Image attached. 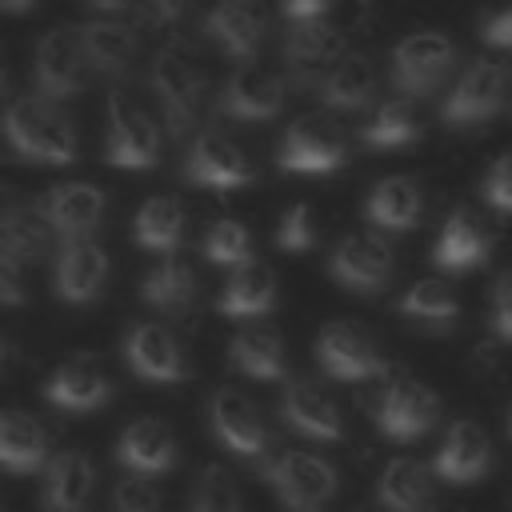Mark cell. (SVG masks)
Returning <instances> with one entry per match:
<instances>
[{
  "instance_id": "obj_1",
  "label": "cell",
  "mask_w": 512,
  "mask_h": 512,
  "mask_svg": "<svg viewBox=\"0 0 512 512\" xmlns=\"http://www.w3.org/2000/svg\"><path fill=\"white\" fill-rule=\"evenodd\" d=\"M4 144L28 164H72L76 160V128L56 100L16 96L0 112Z\"/></svg>"
},
{
  "instance_id": "obj_2",
  "label": "cell",
  "mask_w": 512,
  "mask_h": 512,
  "mask_svg": "<svg viewBox=\"0 0 512 512\" xmlns=\"http://www.w3.org/2000/svg\"><path fill=\"white\" fill-rule=\"evenodd\" d=\"M152 96L164 112V128L172 136L188 132L204 108V68L200 60L184 48V44H168L152 56V72H148Z\"/></svg>"
},
{
  "instance_id": "obj_3",
  "label": "cell",
  "mask_w": 512,
  "mask_h": 512,
  "mask_svg": "<svg viewBox=\"0 0 512 512\" xmlns=\"http://www.w3.org/2000/svg\"><path fill=\"white\" fill-rule=\"evenodd\" d=\"M160 148L164 140L152 112L128 92H112L104 108V160L124 172H144L156 168Z\"/></svg>"
},
{
  "instance_id": "obj_4",
  "label": "cell",
  "mask_w": 512,
  "mask_h": 512,
  "mask_svg": "<svg viewBox=\"0 0 512 512\" xmlns=\"http://www.w3.org/2000/svg\"><path fill=\"white\" fill-rule=\"evenodd\" d=\"M456 68V44L448 32H436V28H424V32H412L404 36L396 48H392V88L408 100H428L432 92H440V84L452 76Z\"/></svg>"
},
{
  "instance_id": "obj_5",
  "label": "cell",
  "mask_w": 512,
  "mask_h": 512,
  "mask_svg": "<svg viewBox=\"0 0 512 512\" xmlns=\"http://www.w3.org/2000/svg\"><path fill=\"white\" fill-rule=\"evenodd\" d=\"M508 84H512V68L504 60H492V56H476L460 76L456 84L448 88V96L440 100V120L448 128H476L484 120H492L508 96Z\"/></svg>"
},
{
  "instance_id": "obj_6",
  "label": "cell",
  "mask_w": 512,
  "mask_h": 512,
  "mask_svg": "<svg viewBox=\"0 0 512 512\" xmlns=\"http://www.w3.org/2000/svg\"><path fill=\"white\" fill-rule=\"evenodd\" d=\"M264 480L268 488L276 492V500L288 508V512H324V504L336 496L340 488V476L336 468L316 456V452H280L268 468H264Z\"/></svg>"
},
{
  "instance_id": "obj_7",
  "label": "cell",
  "mask_w": 512,
  "mask_h": 512,
  "mask_svg": "<svg viewBox=\"0 0 512 512\" xmlns=\"http://www.w3.org/2000/svg\"><path fill=\"white\" fill-rule=\"evenodd\" d=\"M84 84H88V56H84L80 32H72V28L44 32L32 48V88H36V96L68 104L84 92Z\"/></svg>"
},
{
  "instance_id": "obj_8",
  "label": "cell",
  "mask_w": 512,
  "mask_h": 512,
  "mask_svg": "<svg viewBox=\"0 0 512 512\" xmlns=\"http://www.w3.org/2000/svg\"><path fill=\"white\" fill-rule=\"evenodd\" d=\"M344 160H348V144L340 128L320 112L292 120L276 148V164L292 176H328L344 168Z\"/></svg>"
},
{
  "instance_id": "obj_9",
  "label": "cell",
  "mask_w": 512,
  "mask_h": 512,
  "mask_svg": "<svg viewBox=\"0 0 512 512\" xmlns=\"http://www.w3.org/2000/svg\"><path fill=\"white\" fill-rule=\"evenodd\" d=\"M316 360L340 384H360V380H376V376L388 372V360H384L380 344L352 320H328L320 328Z\"/></svg>"
},
{
  "instance_id": "obj_10",
  "label": "cell",
  "mask_w": 512,
  "mask_h": 512,
  "mask_svg": "<svg viewBox=\"0 0 512 512\" xmlns=\"http://www.w3.org/2000/svg\"><path fill=\"white\" fill-rule=\"evenodd\" d=\"M208 424H212V436L232 456H240V460H260L272 448V432H268L264 412L256 408L252 396H244L232 384H224V388L212 392V400H208Z\"/></svg>"
},
{
  "instance_id": "obj_11",
  "label": "cell",
  "mask_w": 512,
  "mask_h": 512,
  "mask_svg": "<svg viewBox=\"0 0 512 512\" xmlns=\"http://www.w3.org/2000/svg\"><path fill=\"white\" fill-rule=\"evenodd\" d=\"M328 276L356 296H376L392 280V248L376 228L348 232L328 256Z\"/></svg>"
},
{
  "instance_id": "obj_12",
  "label": "cell",
  "mask_w": 512,
  "mask_h": 512,
  "mask_svg": "<svg viewBox=\"0 0 512 512\" xmlns=\"http://www.w3.org/2000/svg\"><path fill=\"white\" fill-rule=\"evenodd\" d=\"M120 356L128 372L144 384H180L188 376L184 344L160 320H136L120 340Z\"/></svg>"
},
{
  "instance_id": "obj_13",
  "label": "cell",
  "mask_w": 512,
  "mask_h": 512,
  "mask_svg": "<svg viewBox=\"0 0 512 512\" xmlns=\"http://www.w3.org/2000/svg\"><path fill=\"white\" fill-rule=\"evenodd\" d=\"M252 160L248 152L228 140L224 132L216 128H204L196 132V140L188 144L184 152V180L196 184V188H208V192H236L244 184H252Z\"/></svg>"
},
{
  "instance_id": "obj_14",
  "label": "cell",
  "mask_w": 512,
  "mask_h": 512,
  "mask_svg": "<svg viewBox=\"0 0 512 512\" xmlns=\"http://www.w3.org/2000/svg\"><path fill=\"white\" fill-rule=\"evenodd\" d=\"M108 284V252L96 236H64L52 256V288L64 304H92Z\"/></svg>"
},
{
  "instance_id": "obj_15",
  "label": "cell",
  "mask_w": 512,
  "mask_h": 512,
  "mask_svg": "<svg viewBox=\"0 0 512 512\" xmlns=\"http://www.w3.org/2000/svg\"><path fill=\"white\" fill-rule=\"evenodd\" d=\"M372 420L388 440L408 444V440H420V436L432 432V424L440 420V400L420 380L400 376V380L384 384V392L372 408Z\"/></svg>"
},
{
  "instance_id": "obj_16",
  "label": "cell",
  "mask_w": 512,
  "mask_h": 512,
  "mask_svg": "<svg viewBox=\"0 0 512 512\" xmlns=\"http://www.w3.org/2000/svg\"><path fill=\"white\" fill-rule=\"evenodd\" d=\"M44 400L60 412H72V416H84V412H100L108 400H112V380L104 372V364L88 352H76V356H64L48 380H44Z\"/></svg>"
},
{
  "instance_id": "obj_17",
  "label": "cell",
  "mask_w": 512,
  "mask_h": 512,
  "mask_svg": "<svg viewBox=\"0 0 512 512\" xmlns=\"http://www.w3.org/2000/svg\"><path fill=\"white\" fill-rule=\"evenodd\" d=\"M280 108H284V76L256 60L236 64L220 88V112L232 120L264 124V120L280 116Z\"/></svg>"
},
{
  "instance_id": "obj_18",
  "label": "cell",
  "mask_w": 512,
  "mask_h": 512,
  "mask_svg": "<svg viewBox=\"0 0 512 512\" xmlns=\"http://www.w3.org/2000/svg\"><path fill=\"white\" fill-rule=\"evenodd\" d=\"M492 468V440L484 432V424H476L472 416H460L448 424V432L440 436V448L432 456V472L444 484H476L484 480Z\"/></svg>"
},
{
  "instance_id": "obj_19",
  "label": "cell",
  "mask_w": 512,
  "mask_h": 512,
  "mask_svg": "<svg viewBox=\"0 0 512 512\" xmlns=\"http://www.w3.org/2000/svg\"><path fill=\"white\" fill-rule=\"evenodd\" d=\"M116 460L124 472H136V476H164L176 468L180 448H176V436L164 420L136 416L116 436Z\"/></svg>"
},
{
  "instance_id": "obj_20",
  "label": "cell",
  "mask_w": 512,
  "mask_h": 512,
  "mask_svg": "<svg viewBox=\"0 0 512 512\" xmlns=\"http://www.w3.org/2000/svg\"><path fill=\"white\" fill-rule=\"evenodd\" d=\"M488 256H492V232H488V224L476 212H468V208H452L448 220L436 232L432 264L440 272L460 276V272H476L480 264H488Z\"/></svg>"
},
{
  "instance_id": "obj_21",
  "label": "cell",
  "mask_w": 512,
  "mask_h": 512,
  "mask_svg": "<svg viewBox=\"0 0 512 512\" xmlns=\"http://www.w3.org/2000/svg\"><path fill=\"white\" fill-rule=\"evenodd\" d=\"M40 212H44L56 240L96 236V228L104 220V192L88 180H68V184H56L40 196Z\"/></svg>"
},
{
  "instance_id": "obj_22",
  "label": "cell",
  "mask_w": 512,
  "mask_h": 512,
  "mask_svg": "<svg viewBox=\"0 0 512 512\" xmlns=\"http://www.w3.org/2000/svg\"><path fill=\"white\" fill-rule=\"evenodd\" d=\"M204 36L236 64L256 60L264 48V16L252 0H220L204 16Z\"/></svg>"
},
{
  "instance_id": "obj_23",
  "label": "cell",
  "mask_w": 512,
  "mask_h": 512,
  "mask_svg": "<svg viewBox=\"0 0 512 512\" xmlns=\"http://www.w3.org/2000/svg\"><path fill=\"white\" fill-rule=\"evenodd\" d=\"M280 416L292 432H300L308 440H340L344 436V420H340L336 400L312 380H284Z\"/></svg>"
},
{
  "instance_id": "obj_24",
  "label": "cell",
  "mask_w": 512,
  "mask_h": 512,
  "mask_svg": "<svg viewBox=\"0 0 512 512\" xmlns=\"http://www.w3.org/2000/svg\"><path fill=\"white\" fill-rule=\"evenodd\" d=\"M92 492H96V468L84 452L64 448V452L48 456L44 484H40L44 512H88Z\"/></svg>"
},
{
  "instance_id": "obj_25",
  "label": "cell",
  "mask_w": 512,
  "mask_h": 512,
  "mask_svg": "<svg viewBox=\"0 0 512 512\" xmlns=\"http://www.w3.org/2000/svg\"><path fill=\"white\" fill-rule=\"evenodd\" d=\"M336 52H340V32L328 24V16L288 24V36H284V68H288V76L296 84H320V76L336 60Z\"/></svg>"
},
{
  "instance_id": "obj_26",
  "label": "cell",
  "mask_w": 512,
  "mask_h": 512,
  "mask_svg": "<svg viewBox=\"0 0 512 512\" xmlns=\"http://www.w3.org/2000/svg\"><path fill=\"white\" fill-rule=\"evenodd\" d=\"M376 500L384 512H436V472L412 456L384 464L376 480Z\"/></svg>"
},
{
  "instance_id": "obj_27",
  "label": "cell",
  "mask_w": 512,
  "mask_h": 512,
  "mask_svg": "<svg viewBox=\"0 0 512 512\" xmlns=\"http://www.w3.org/2000/svg\"><path fill=\"white\" fill-rule=\"evenodd\" d=\"M80 44H84V56H88V68L100 72V76H128L132 72V60H136V32L132 24H124L120 16H92L84 28H80Z\"/></svg>"
},
{
  "instance_id": "obj_28",
  "label": "cell",
  "mask_w": 512,
  "mask_h": 512,
  "mask_svg": "<svg viewBox=\"0 0 512 512\" xmlns=\"http://www.w3.org/2000/svg\"><path fill=\"white\" fill-rule=\"evenodd\" d=\"M316 96L328 112H364L376 104V72L360 52L336 56L320 76Z\"/></svg>"
},
{
  "instance_id": "obj_29",
  "label": "cell",
  "mask_w": 512,
  "mask_h": 512,
  "mask_svg": "<svg viewBox=\"0 0 512 512\" xmlns=\"http://www.w3.org/2000/svg\"><path fill=\"white\" fill-rule=\"evenodd\" d=\"M424 216V192L412 176H384L364 200V220L376 232H412Z\"/></svg>"
},
{
  "instance_id": "obj_30",
  "label": "cell",
  "mask_w": 512,
  "mask_h": 512,
  "mask_svg": "<svg viewBox=\"0 0 512 512\" xmlns=\"http://www.w3.org/2000/svg\"><path fill=\"white\" fill-rule=\"evenodd\" d=\"M272 308H276V276L256 260L244 268H232L216 296V312L228 320H260Z\"/></svg>"
},
{
  "instance_id": "obj_31",
  "label": "cell",
  "mask_w": 512,
  "mask_h": 512,
  "mask_svg": "<svg viewBox=\"0 0 512 512\" xmlns=\"http://www.w3.org/2000/svg\"><path fill=\"white\" fill-rule=\"evenodd\" d=\"M228 364L236 372H244L248 380H284L288 376L284 340L264 324H244L228 340Z\"/></svg>"
},
{
  "instance_id": "obj_32",
  "label": "cell",
  "mask_w": 512,
  "mask_h": 512,
  "mask_svg": "<svg viewBox=\"0 0 512 512\" xmlns=\"http://www.w3.org/2000/svg\"><path fill=\"white\" fill-rule=\"evenodd\" d=\"M48 464V432L28 412H0V472L32 476Z\"/></svg>"
},
{
  "instance_id": "obj_33",
  "label": "cell",
  "mask_w": 512,
  "mask_h": 512,
  "mask_svg": "<svg viewBox=\"0 0 512 512\" xmlns=\"http://www.w3.org/2000/svg\"><path fill=\"white\" fill-rule=\"evenodd\" d=\"M132 240L148 256H172L184 240V208L176 196H148L132 216Z\"/></svg>"
},
{
  "instance_id": "obj_34",
  "label": "cell",
  "mask_w": 512,
  "mask_h": 512,
  "mask_svg": "<svg viewBox=\"0 0 512 512\" xmlns=\"http://www.w3.org/2000/svg\"><path fill=\"white\" fill-rule=\"evenodd\" d=\"M360 140L376 152H396V148H408L420 140V116H416V100L408 96H384L372 104L364 128H360Z\"/></svg>"
},
{
  "instance_id": "obj_35",
  "label": "cell",
  "mask_w": 512,
  "mask_h": 512,
  "mask_svg": "<svg viewBox=\"0 0 512 512\" xmlns=\"http://www.w3.org/2000/svg\"><path fill=\"white\" fill-rule=\"evenodd\" d=\"M140 300L156 312H188L196 300V272L180 256H160L140 280Z\"/></svg>"
},
{
  "instance_id": "obj_36",
  "label": "cell",
  "mask_w": 512,
  "mask_h": 512,
  "mask_svg": "<svg viewBox=\"0 0 512 512\" xmlns=\"http://www.w3.org/2000/svg\"><path fill=\"white\" fill-rule=\"evenodd\" d=\"M52 240H56V236H52V228H48L40 204H8V208L0 212V248H4L8 256H16L20 264L40 260Z\"/></svg>"
},
{
  "instance_id": "obj_37",
  "label": "cell",
  "mask_w": 512,
  "mask_h": 512,
  "mask_svg": "<svg viewBox=\"0 0 512 512\" xmlns=\"http://www.w3.org/2000/svg\"><path fill=\"white\" fill-rule=\"evenodd\" d=\"M396 312L412 324H432V328H448L456 316H460V296L448 280L440 276H424L416 280L400 300H396Z\"/></svg>"
},
{
  "instance_id": "obj_38",
  "label": "cell",
  "mask_w": 512,
  "mask_h": 512,
  "mask_svg": "<svg viewBox=\"0 0 512 512\" xmlns=\"http://www.w3.org/2000/svg\"><path fill=\"white\" fill-rule=\"evenodd\" d=\"M200 252H204V260H208L212 268H224V272L244 268V264L256 260V252H252V232H248L240 220H216V224L204 232Z\"/></svg>"
},
{
  "instance_id": "obj_39",
  "label": "cell",
  "mask_w": 512,
  "mask_h": 512,
  "mask_svg": "<svg viewBox=\"0 0 512 512\" xmlns=\"http://www.w3.org/2000/svg\"><path fill=\"white\" fill-rule=\"evenodd\" d=\"M188 512H244L240 488L220 468H204L188 492Z\"/></svg>"
},
{
  "instance_id": "obj_40",
  "label": "cell",
  "mask_w": 512,
  "mask_h": 512,
  "mask_svg": "<svg viewBox=\"0 0 512 512\" xmlns=\"http://www.w3.org/2000/svg\"><path fill=\"white\" fill-rule=\"evenodd\" d=\"M276 248L292 252V256L316 248V212H312V204L296 200L292 208H284V216L276 224Z\"/></svg>"
},
{
  "instance_id": "obj_41",
  "label": "cell",
  "mask_w": 512,
  "mask_h": 512,
  "mask_svg": "<svg viewBox=\"0 0 512 512\" xmlns=\"http://www.w3.org/2000/svg\"><path fill=\"white\" fill-rule=\"evenodd\" d=\"M112 512H164V500L152 476L124 472V480L112 488Z\"/></svg>"
},
{
  "instance_id": "obj_42",
  "label": "cell",
  "mask_w": 512,
  "mask_h": 512,
  "mask_svg": "<svg viewBox=\"0 0 512 512\" xmlns=\"http://www.w3.org/2000/svg\"><path fill=\"white\" fill-rule=\"evenodd\" d=\"M480 196H484L488 208L512 216V152H504L488 164V172L480 180Z\"/></svg>"
},
{
  "instance_id": "obj_43",
  "label": "cell",
  "mask_w": 512,
  "mask_h": 512,
  "mask_svg": "<svg viewBox=\"0 0 512 512\" xmlns=\"http://www.w3.org/2000/svg\"><path fill=\"white\" fill-rule=\"evenodd\" d=\"M488 328H492V336H500L504 344H512V272L496 276V284H492Z\"/></svg>"
},
{
  "instance_id": "obj_44",
  "label": "cell",
  "mask_w": 512,
  "mask_h": 512,
  "mask_svg": "<svg viewBox=\"0 0 512 512\" xmlns=\"http://www.w3.org/2000/svg\"><path fill=\"white\" fill-rule=\"evenodd\" d=\"M28 300V284H24V264L16 256H8L0 248V308H20Z\"/></svg>"
},
{
  "instance_id": "obj_45",
  "label": "cell",
  "mask_w": 512,
  "mask_h": 512,
  "mask_svg": "<svg viewBox=\"0 0 512 512\" xmlns=\"http://www.w3.org/2000/svg\"><path fill=\"white\" fill-rule=\"evenodd\" d=\"M480 36H484V44L512 52V4H504L500 12H492V16L480 24Z\"/></svg>"
},
{
  "instance_id": "obj_46",
  "label": "cell",
  "mask_w": 512,
  "mask_h": 512,
  "mask_svg": "<svg viewBox=\"0 0 512 512\" xmlns=\"http://www.w3.org/2000/svg\"><path fill=\"white\" fill-rule=\"evenodd\" d=\"M280 12H284L288 24H296V20H320V16L332 12V0H280Z\"/></svg>"
},
{
  "instance_id": "obj_47",
  "label": "cell",
  "mask_w": 512,
  "mask_h": 512,
  "mask_svg": "<svg viewBox=\"0 0 512 512\" xmlns=\"http://www.w3.org/2000/svg\"><path fill=\"white\" fill-rule=\"evenodd\" d=\"M192 0H148V12L156 24H180Z\"/></svg>"
},
{
  "instance_id": "obj_48",
  "label": "cell",
  "mask_w": 512,
  "mask_h": 512,
  "mask_svg": "<svg viewBox=\"0 0 512 512\" xmlns=\"http://www.w3.org/2000/svg\"><path fill=\"white\" fill-rule=\"evenodd\" d=\"M88 4H92L96 12H104V16H124L136 0H88Z\"/></svg>"
},
{
  "instance_id": "obj_49",
  "label": "cell",
  "mask_w": 512,
  "mask_h": 512,
  "mask_svg": "<svg viewBox=\"0 0 512 512\" xmlns=\"http://www.w3.org/2000/svg\"><path fill=\"white\" fill-rule=\"evenodd\" d=\"M36 4H40V0H0V12H8V16H28Z\"/></svg>"
},
{
  "instance_id": "obj_50",
  "label": "cell",
  "mask_w": 512,
  "mask_h": 512,
  "mask_svg": "<svg viewBox=\"0 0 512 512\" xmlns=\"http://www.w3.org/2000/svg\"><path fill=\"white\" fill-rule=\"evenodd\" d=\"M8 80H12V68H8V52H4V44H0V96L8 92Z\"/></svg>"
},
{
  "instance_id": "obj_51",
  "label": "cell",
  "mask_w": 512,
  "mask_h": 512,
  "mask_svg": "<svg viewBox=\"0 0 512 512\" xmlns=\"http://www.w3.org/2000/svg\"><path fill=\"white\" fill-rule=\"evenodd\" d=\"M508 436H512V416H508Z\"/></svg>"
},
{
  "instance_id": "obj_52",
  "label": "cell",
  "mask_w": 512,
  "mask_h": 512,
  "mask_svg": "<svg viewBox=\"0 0 512 512\" xmlns=\"http://www.w3.org/2000/svg\"><path fill=\"white\" fill-rule=\"evenodd\" d=\"M0 356H4V340H0Z\"/></svg>"
},
{
  "instance_id": "obj_53",
  "label": "cell",
  "mask_w": 512,
  "mask_h": 512,
  "mask_svg": "<svg viewBox=\"0 0 512 512\" xmlns=\"http://www.w3.org/2000/svg\"><path fill=\"white\" fill-rule=\"evenodd\" d=\"M0 512H4V500H0Z\"/></svg>"
}]
</instances>
